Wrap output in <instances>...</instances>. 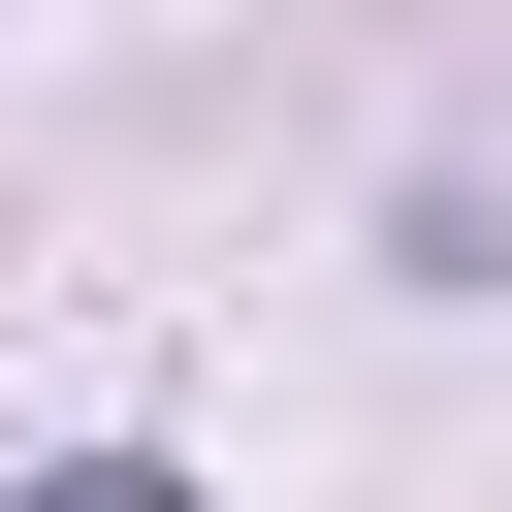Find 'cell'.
<instances>
[{
    "label": "cell",
    "instance_id": "obj_1",
    "mask_svg": "<svg viewBox=\"0 0 512 512\" xmlns=\"http://www.w3.org/2000/svg\"><path fill=\"white\" fill-rule=\"evenodd\" d=\"M32 512H192V480H160V448H96V480H32Z\"/></svg>",
    "mask_w": 512,
    "mask_h": 512
}]
</instances>
